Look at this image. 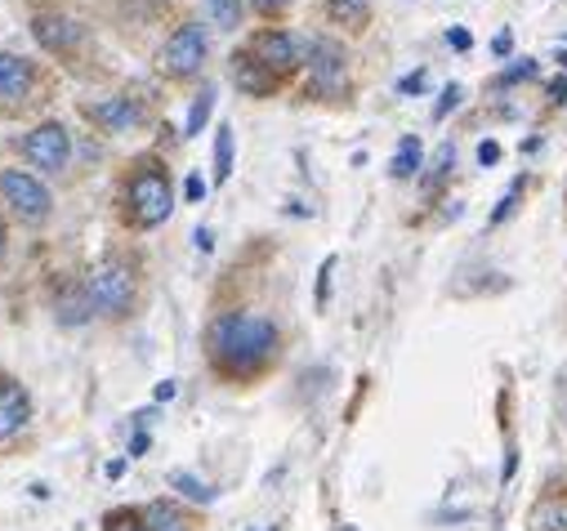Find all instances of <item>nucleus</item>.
I'll return each instance as SVG.
<instances>
[{"label": "nucleus", "instance_id": "nucleus-1", "mask_svg": "<svg viewBox=\"0 0 567 531\" xmlns=\"http://www.w3.org/2000/svg\"><path fill=\"white\" fill-rule=\"evenodd\" d=\"M277 353V326L259 313H224L210 322V357L228 375H250Z\"/></svg>", "mask_w": 567, "mask_h": 531}, {"label": "nucleus", "instance_id": "nucleus-30", "mask_svg": "<svg viewBox=\"0 0 567 531\" xmlns=\"http://www.w3.org/2000/svg\"><path fill=\"white\" fill-rule=\"evenodd\" d=\"M514 469H518V451L509 447V451H505V465H501V482H509V478H514Z\"/></svg>", "mask_w": 567, "mask_h": 531}, {"label": "nucleus", "instance_id": "nucleus-15", "mask_svg": "<svg viewBox=\"0 0 567 531\" xmlns=\"http://www.w3.org/2000/svg\"><path fill=\"white\" fill-rule=\"evenodd\" d=\"M90 313H94V304H90L85 287H76V291H63V300H59V322H63V326H81Z\"/></svg>", "mask_w": 567, "mask_h": 531}, {"label": "nucleus", "instance_id": "nucleus-24", "mask_svg": "<svg viewBox=\"0 0 567 531\" xmlns=\"http://www.w3.org/2000/svg\"><path fill=\"white\" fill-rule=\"evenodd\" d=\"M536 531H567V509H540Z\"/></svg>", "mask_w": 567, "mask_h": 531}, {"label": "nucleus", "instance_id": "nucleus-26", "mask_svg": "<svg viewBox=\"0 0 567 531\" xmlns=\"http://www.w3.org/2000/svg\"><path fill=\"white\" fill-rule=\"evenodd\" d=\"M331 273H336V259L322 263V273H318V309H327V295H331Z\"/></svg>", "mask_w": 567, "mask_h": 531}, {"label": "nucleus", "instance_id": "nucleus-5", "mask_svg": "<svg viewBox=\"0 0 567 531\" xmlns=\"http://www.w3.org/2000/svg\"><path fill=\"white\" fill-rule=\"evenodd\" d=\"M23 153H28V162H32L37 170L59 175V170H68V157H72V135H68V129H63L59 121L37 125L32 135L23 139Z\"/></svg>", "mask_w": 567, "mask_h": 531}, {"label": "nucleus", "instance_id": "nucleus-35", "mask_svg": "<svg viewBox=\"0 0 567 531\" xmlns=\"http://www.w3.org/2000/svg\"><path fill=\"white\" fill-rule=\"evenodd\" d=\"M492 50H496V54H501V59H505V54H509V50H514V37H509V32H501V37H496V41H492Z\"/></svg>", "mask_w": 567, "mask_h": 531}, {"label": "nucleus", "instance_id": "nucleus-17", "mask_svg": "<svg viewBox=\"0 0 567 531\" xmlns=\"http://www.w3.org/2000/svg\"><path fill=\"white\" fill-rule=\"evenodd\" d=\"M171 487H175V491H184V496H188V500H197V504H210V500H215V487H210V482H202V478H197V473H188V469H175V473H171Z\"/></svg>", "mask_w": 567, "mask_h": 531}, {"label": "nucleus", "instance_id": "nucleus-34", "mask_svg": "<svg viewBox=\"0 0 567 531\" xmlns=\"http://www.w3.org/2000/svg\"><path fill=\"white\" fill-rule=\"evenodd\" d=\"M144 451H148V434H144V429H138V434L130 438V456H144Z\"/></svg>", "mask_w": 567, "mask_h": 531}, {"label": "nucleus", "instance_id": "nucleus-40", "mask_svg": "<svg viewBox=\"0 0 567 531\" xmlns=\"http://www.w3.org/2000/svg\"><path fill=\"white\" fill-rule=\"evenodd\" d=\"M558 63H563V67H567V50H558Z\"/></svg>", "mask_w": 567, "mask_h": 531}, {"label": "nucleus", "instance_id": "nucleus-31", "mask_svg": "<svg viewBox=\"0 0 567 531\" xmlns=\"http://www.w3.org/2000/svg\"><path fill=\"white\" fill-rule=\"evenodd\" d=\"M250 6H255V10H264V14H277V10H287L291 0H250Z\"/></svg>", "mask_w": 567, "mask_h": 531}, {"label": "nucleus", "instance_id": "nucleus-29", "mask_svg": "<svg viewBox=\"0 0 567 531\" xmlns=\"http://www.w3.org/2000/svg\"><path fill=\"white\" fill-rule=\"evenodd\" d=\"M420 85H424V72H411V76H402V81H398V90H402V94H415Z\"/></svg>", "mask_w": 567, "mask_h": 531}, {"label": "nucleus", "instance_id": "nucleus-22", "mask_svg": "<svg viewBox=\"0 0 567 531\" xmlns=\"http://www.w3.org/2000/svg\"><path fill=\"white\" fill-rule=\"evenodd\" d=\"M532 76H536V59H518L509 72H501L496 85H518V81H532Z\"/></svg>", "mask_w": 567, "mask_h": 531}, {"label": "nucleus", "instance_id": "nucleus-20", "mask_svg": "<svg viewBox=\"0 0 567 531\" xmlns=\"http://www.w3.org/2000/svg\"><path fill=\"white\" fill-rule=\"evenodd\" d=\"M233 175V129L219 125V135H215V179L224 184Z\"/></svg>", "mask_w": 567, "mask_h": 531}, {"label": "nucleus", "instance_id": "nucleus-33", "mask_svg": "<svg viewBox=\"0 0 567 531\" xmlns=\"http://www.w3.org/2000/svg\"><path fill=\"white\" fill-rule=\"evenodd\" d=\"M184 192H188V201H202V197H206V184H202V179L193 175V179L184 184Z\"/></svg>", "mask_w": 567, "mask_h": 531}, {"label": "nucleus", "instance_id": "nucleus-7", "mask_svg": "<svg viewBox=\"0 0 567 531\" xmlns=\"http://www.w3.org/2000/svg\"><path fill=\"white\" fill-rule=\"evenodd\" d=\"M250 54L268 67V72H291L300 63V41L291 32H259L250 41Z\"/></svg>", "mask_w": 567, "mask_h": 531}, {"label": "nucleus", "instance_id": "nucleus-41", "mask_svg": "<svg viewBox=\"0 0 567 531\" xmlns=\"http://www.w3.org/2000/svg\"><path fill=\"white\" fill-rule=\"evenodd\" d=\"M130 531H144V527H134V522H130Z\"/></svg>", "mask_w": 567, "mask_h": 531}, {"label": "nucleus", "instance_id": "nucleus-19", "mask_svg": "<svg viewBox=\"0 0 567 531\" xmlns=\"http://www.w3.org/2000/svg\"><path fill=\"white\" fill-rule=\"evenodd\" d=\"M327 10H331V19H336V23L353 28V23H362V19H367L371 0H327Z\"/></svg>", "mask_w": 567, "mask_h": 531}, {"label": "nucleus", "instance_id": "nucleus-2", "mask_svg": "<svg viewBox=\"0 0 567 531\" xmlns=\"http://www.w3.org/2000/svg\"><path fill=\"white\" fill-rule=\"evenodd\" d=\"M85 295H90L99 317H107V322L125 317L130 304H134V269L125 259H116V254L99 259L90 269V278H85Z\"/></svg>", "mask_w": 567, "mask_h": 531}, {"label": "nucleus", "instance_id": "nucleus-6", "mask_svg": "<svg viewBox=\"0 0 567 531\" xmlns=\"http://www.w3.org/2000/svg\"><path fill=\"white\" fill-rule=\"evenodd\" d=\"M206 63V32L197 23H184L166 45H162V72L171 76H193Z\"/></svg>", "mask_w": 567, "mask_h": 531}, {"label": "nucleus", "instance_id": "nucleus-27", "mask_svg": "<svg viewBox=\"0 0 567 531\" xmlns=\"http://www.w3.org/2000/svg\"><path fill=\"white\" fill-rule=\"evenodd\" d=\"M456 103H461V85H447V90H443V98H439V107H434V121H443Z\"/></svg>", "mask_w": 567, "mask_h": 531}, {"label": "nucleus", "instance_id": "nucleus-14", "mask_svg": "<svg viewBox=\"0 0 567 531\" xmlns=\"http://www.w3.org/2000/svg\"><path fill=\"white\" fill-rule=\"evenodd\" d=\"M420 162H424V148H420V139H415V135H406V139L398 144V153H393L389 175H393V179H411V175L420 170Z\"/></svg>", "mask_w": 567, "mask_h": 531}, {"label": "nucleus", "instance_id": "nucleus-28", "mask_svg": "<svg viewBox=\"0 0 567 531\" xmlns=\"http://www.w3.org/2000/svg\"><path fill=\"white\" fill-rule=\"evenodd\" d=\"M447 45H452V50H470V45H474V37H470L465 28H452V32H447Z\"/></svg>", "mask_w": 567, "mask_h": 531}, {"label": "nucleus", "instance_id": "nucleus-39", "mask_svg": "<svg viewBox=\"0 0 567 531\" xmlns=\"http://www.w3.org/2000/svg\"><path fill=\"white\" fill-rule=\"evenodd\" d=\"M0 254H6V223H0Z\"/></svg>", "mask_w": 567, "mask_h": 531}, {"label": "nucleus", "instance_id": "nucleus-36", "mask_svg": "<svg viewBox=\"0 0 567 531\" xmlns=\"http://www.w3.org/2000/svg\"><path fill=\"white\" fill-rule=\"evenodd\" d=\"M545 90H549V94H554V98L563 103V98H567V76H554V81H549Z\"/></svg>", "mask_w": 567, "mask_h": 531}, {"label": "nucleus", "instance_id": "nucleus-13", "mask_svg": "<svg viewBox=\"0 0 567 531\" xmlns=\"http://www.w3.org/2000/svg\"><path fill=\"white\" fill-rule=\"evenodd\" d=\"M90 116L103 121L107 129H125V125L138 121V107L130 98H103V103H90Z\"/></svg>", "mask_w": 567, "mask_h": 531}, {"label": "nucleus", "instance_id": "nucleus-3", "mask_svg": "<svg viewBox=\"0 0 567 531\" xmlns=\"http://www.w3.org/2000/svg\"><path fill=\"white\" fill-rule=\"evenodd\" d=\"M125 201H130V219H134L138 228H157V223H166V219H171V210H175L171 175H166L162 166L144 162V166L134 170V179H130Z\"/></svg>", "mask_w": 567, "mask_h": 531}, {"label": "nucleus", "instance_id": "nucleus-38", "mask_svg": "<svg viewBox=\"0 0 567 531\" xmlns=\"http://www.w3.org/2000/svg\"><path fill=\"white\" fill-rule=\"evenodd\" d=\"M193 241H197V250H210V246H215V241H210V228H197Z\"/></svg>", "mask_w": 567, "mask_h": 531}, {"label": "nucleus", "instance_id": "nucleus-12", "mask_svg": "<svg viewBox=\"0 0 567 531\" xmlns=\"http://www.w3.org/2000/svg\"><path fill=\"white\" fill-rule=\"evenodd\" d=\"M233 81H237V90H246V94H268L277 76H272L259 59H250V54H233Z\"/></svg>", "mask_w": 567, "mask_h": 531}, {"label": "nucleus", "instance_id": "nucleus-37", "mask_svg": "<svg viewBox=\"0 0 567 531\" xmlns=\"http://www.w3.org/2000/svg\"><path fill=\"white\" fill-rule=\"evenodd\" d=\"M171 397H175V379H162L157 384V403H171Z\"/></svg>", "mask_w": 567, "mask_h": 531}, {"label": "nucleus", "instance_id": "nucleus-9", "mask_svg": "<svg viewBox=\"0 0 567 531\" xmlns=\"http://www.w3.org/2000/svg\"><path fill=\"white\" fill-rule=\"evenodd\" d=\"M309 63H313V76H318V90H340L344 85V50L331 45V41H313L309 50Z\"/></svg>", "mask_w": 567, "mask_h": 531}, {"label": "nucleus", "instance_id": "nucleus-16", "mask_svg": "<svg viewBox=\"0 0 567 531\" xmlns=\"http://www.w3.org/2000/svg\"><path fill=\"white\" fill-rule=\"evenodd\" d=\"M210 107H215V85H202V94L193 98V107H188V121H184V139L202 135V125H206Z\"/></svg>", "mask_w": 567, "mask_h": 531}, {"label": "nucleus", "instance_id": "nucleus-4", "mask_svg": "<svg viewBox=\"0 0 567 531\" xmlns=\"http://www.w3.org/2000/svg\"><path fill=\"white\" fill-rule=\"evenodd\" d=\"M0 197H6V206L23 219V223H45L50 219V188L28 175V170H0Z\"/></svg>", "mask_w": 567, "mask_h": 531}, {"label": "nucleus", "instance_id": "nucleus-25", "mask_svg": "<svg viewBox=\"0 0 567 531\" xmlns=\"http://www.w3.org/2000/svg\"><path fill=\"white\" fill-rule=\"evenodd\" d=\"M518 192H523V179H518V184H514V188H509V192L501 197V206L492 210V223H505V219L514 215V206H518Z\"/></svg>", "mask_w": 567, "mask_h": 531}, {"label": "nucleus", "instance_id": "nucleus-32", "mask_svg": "<svg viewBox=\"0 0 567 531\" xmlns=\"http://www.w3.org/2000/svg\"><path fill=\"white\" fill-rule=\"evenodd\" d=\"M478 162H483V166H496V162H501V148H496V144H483V148H478Z\"/></svg>", "mask_w": 567, "mask_h": 531}, {"label": "nucleus", "instance_id": "nucleus-21", "mask_svg": "<svg viewBox=\"0 0 567 531\" xmlns=\"http://www.w3.org/2000/svg\"><path fill=\"white\" fill-rule=\"evenodd\" d=\"M206 10L215 19V28H224V32H233L241 23V0H206Z\"/></svg>", "mask_w": 567, "mask_h": 531}, {"label": "nucleus", "instance_id": "nucleus-8", "mask_svg": "<svg viewBox=\"0 0 567 531\" xmlns=\"http://www.w3.org/2000/svg\"><path fill=\"white\" fill-rule=\"evenodd\" d=\"M28 416H32V397H28V388L0 375V442H6L10 434H19V429L28 425Z\"/></svg>", "mask_w": 567, "mask_h": 531}, {"label": "nucleus", "instance_id": "nucleus-10", "mask_svg": "<svg viewBox=\"0 0 567 531\" xmlns=\"http://www.w3.org/2000/svg\"><path fill=\"white\" fill-rule=\"evenodd\" d=\"M32 32H37V41H41L45 50H72V45L81 41V23L59 19V14H37Z\"/></svg>", "mask_w": 567, "mask_h": 531}, {"label": "nucleus", "instance_id": "nucleus-11", "mask_svg": "<svg viewBox=\"0 0 567 531\" xmlns=\"http://www.w3.org/2000/svg\"><path fill=\"white\" fill-rule=\"evenodd\" d=\"M28 90H32V67H28V59H19V54H0V98L19 103Z\"/></svg>", "mask_w": 567, "mask_h": 531}, {"label": "nucleus", "instance_id": "nucleus-18", "mask_svg": "<svg viewBox=\"0 0 567 531\" xmlns=\"http://www.w3.org/2000/svg\"><path fill=\"white\" fill-rule=\"evenodd\" d=\"M144 522H148L144 531H184V513L175 504H162V500L144 509Z\"/></svg>", "mask_w": 567, "mask_h": 531}, {"label": "nucleus", "instance_id": "nucleus-23", "mask_svg": "<svg viewBox=\"0 0 567 531\" xmlns=\"http://www.w3.org/2000/svg\"><path fill=\"white\" fill-rule=\"evenodd\" d=\"M452 162H456V148H452V144H443V148H439V162H434V170H430V188H434V184H443V179L452 175Z\"/></svg>", "mask_w": 567, "mask_h": 531}]
</instances>
